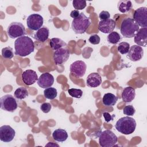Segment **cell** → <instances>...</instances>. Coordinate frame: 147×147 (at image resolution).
Here are the masks:
<instances>
[{"label":"cell","instance_id":"6da1fadb","mask_svg":"<svg viewBox=\"0 0 147 147\" xmlns=\"http://www.w3.org/2000/svg\"><path fill=\"white\" fill-rule=\"evenodd\" d=\"M14 54L16 55L25 57L34 51V42L29 37L22 36L16 40L14 42Z\"/></svg>","mask_w":147,"mask_h":147},{"label":"cell","instance_id":"7a4b0ae2","mask_svg":"<svg viewBox=\"0 0 147 147\" xmlns=\"http://www.w3.org/2000/svg\"><path fill=\"white\" fill-rule=\"evenodd\" d=\"M115 127L117 130L121 133L129 135L134 131L136 127V122L131 117L129 116L123 117L117 121Z\"/></svg>","mask_w":147,"mask_h":147},{"label":"cell","instance_id":"3957f363","mask_svg":"<svg viewBox=\"0 0 147 147\" xmlns=\"http://www.w3.org/2000/svg\"><path fill=\"white\" fill-rule=\"evenodd\" d=\"M139 27L133 18H127L122 22L120 31L124 37L132 38L139 30Z\"/></svg>","mask_w":147,"mask_h":147},{"label":"cell","instance_id":"277c9868","mask_svg":"<svg viewBox=\"0 0 147 147\" xmlns=\"http://www.w3.org/2000/svg\"><path fill=\"white\" fill-rule=\"evenodd\" d=\"M91 24L90 19L83 13H80L78 17L73 19L71 26L75 33L83 34L86 32Z\"/></svg>","mask_w":147,"mask_h":147},{"label":"cell","instance_id":"5b68a950","mask_svg":"<svg viewBox=\"0 0 147 147\" xmlns=\"http://www.w3.org/2000/svg\"><path fill=\"white\" fill-rule=\"evenodd\" d=\"M99 144L102 147H111L118 141L117 136L110 130H106L98 136Z\"/></svg>","mask_w":147,"mask_h":147},{"label":"cell","instance_id":"8992f818","mask_svg":"<svg viewBox=\"0 0 147 147\" xmlns=\"http://www.w3.org/2000/svg\"><path fill=\"white\" fill-rule=\"evenodd\" d=\"M7 34L11 38H18L26 34L24 25L19 22H13L10 23L7 29Z\"/></svg>","mask_w":147,"mask_h":147},{"label":"cell","instance_id":"52a82bcc","mask_svg":"<svg viewBox=\"0 0 147 147\" xmlns=\"http://www.w3.org/2000/svg\"><path fill=\"white\" fill-rule=\"evenodd\" d=\"M1 109L4 111L13 113L18 107L16 99L10 94H7L2 96L0 99Z\"/></svg>","mask_w":147,"mask_h":147},{"label":"cell","instance_id":"ba28073f","mask_svg":"<svg viewBox=\"0 0 147 147\" xmlns=\"http://www.w3.org/2000/svg\"><path fill=\"white\" fill-rule=\"evenodd\" d=\"M133 20L141 28H147V7H140L133 14Z\"/></svg>","mask_w":147,"mask_h":147},{"label":"cell","instance_id":"9c48e42d","mask_svg":"<svg viewBox=\"0 0 147 147\" xmlns=\"http://www.w3.org/2000/svg\"><path fill=\"white\" fill-rule=\"evenodd\" d=\"M43 17L36 13L29 15L26 19V24L29 29L32 30H37L40 29L43 25Z\"/></svg>","mask_w":147,"mask_h":147},{"label":"cell","instance_id":"30bf717a","mask_svg":"<svg viewBox=\"0 0 147 147\" xmlns=\"http://www.w3.org/2000/svg\"><path fill=\"white\" fill-rule=\"evenodd\" d=\"M70 72L74 76L80 78L83 77L86 71L87 65L82 60H77L70 65Z\"/></svg>","mask_w":147,"mask_h":147},{"label":"cell","instance_id":"8fae6325","mask_svg":"<svg viewBox=\"0 0 147 147\" xmlns=\"http://www.w3.org/2000/svg\"><path fill=\"white\" fill-rule=\"evenodd\" d=\"M16 135V131L9 125H3L0 127V140L4 142L11 141Z\"/></svg>","mask_w":147,"mask_h":147},{"label":"cell","instance_id":"7c38bea8","mask_svg":"<svg viewBox=\"0 0 147 147\" xmlns=\"http://www.w3.org/2000/svg\"><path fill=\"white\" fill-rule=\"evenodd\" d=\"M144 55L142 48L138 45H133L127 53V57L132 61H138L140 60Z\"/></svg>","mask_w":147,"mask_h":147},{"label":"cell","instance_id":"4fadbf2b","mask_svg":"<svg viewBox=\"0 0 147 147\" xmlns=\"http://www.w3.org/2000/svg\"><path fill=\"white\" fill-rule=\"evenodd\" d=\"M69 52L65 48H61L53 53V60L56 64H62L65 63L69 57Z\"/></svg>","mask_w":147,"mask_h":147},{"label":"cell","instance_id":"5bb4252c","mask_svg":"<svg viewBox=\"0 0 147 147\" xmlns=\"http://www.w3.org/2000/svg\"><path fill=\"white\" fill-rule=\"evenodd\" d=\"M54 83V78L52 75L48 72L41 74L37 80V84L42 88H47L51 87Z\"/></svg>","mask_w":147,"mask_h":147},{"label":"cell","instance_id":"9a60e30c","mask_svg":"<svg viewBox=\"0 0 147 147\" xmlns=\"http://www.w3.org/2000/svg\"><path fill=\"white\" fill-rule=\"evenodd\" d=\"M115 27V22L113 19L100 20L98 23V29L103 33H111Z\"/></svg>","mask_w":147,"mask_h":147},{"label":"cell","instance_id":"2e32d148","mask_svg":"<svg viewBox=\"0 0 147 147\" xmlns=\"http://www.w3.org/2000/svg\"><path fill=\"white\" fill-rule=\"evenodd\" d=\"M23 82L28 86L33 84L38 80L36 72L32 69H27L23 72L21 75Z\"/></svg>","mask_w":147,"mask_h":147},{"label":"cell","instance_id":"e0dca14e","mask_svg":"<svg viewBox=\"0 0 147 147\" xmlns=\"http://www.w3.org/2000/svg\"><path fill=\"white\" fill-rule=\"evenodd\" d=\"M134 41L139 46L145 47L147 44V28H141L134 36Z\"/></svg>","mask_w":147,"mask_h":147},{"label":"cell","instance_id":"ac0fdd59","mask_svg":"<svg viewBox=\"0 0 147 147\" xmlns=\"http://www.w3.org/2000/svg\"><path fill=\"white\" fill-rule=\"evenodd\" d=\"M102 83V78L97 72H93L88 75L86 79V84L91 88H95L100 86Z\"/></svg>","mask_w":147,"mask_h":147},{"label":"cell","instance_id":"d6986e66","mask_svg":"<svg viewBox=\"0 0 147 147\" xmlns=\"http://www.w3.org/2000/svg\"><path fill=\"white\" fill-rule=\"evenodd\" d=\"M49 35V29L45 26H42L40 29L36 32L33 36V38L40 42H45L48 38Z\"/></svg>","mask_w":147,"mask_h":147},{"label":"cell","instance_id":"ffe728a7","mask_svg":"<svg viewBox=\"0 0 147 147\" xmlns=\"http://www.w3.org/2000/svg\"><path fill=\"white\" fill-rule=\"evenodd\" d=\"M122 100L125 103L131 102L134 100L136 96L135 89L131 87H125L122 92Z\"/></svg>","mask_w":147,"mask_h":147},{"label":"cell","instance_id":"44dd1931","mask_svg":"<svg viewBox=\"0 0 147 147\" xmlns=\"http://www.w3.org/2000/svg\"><path fill=\"white\" fill-rule=\"evenodd\" d=\"M52 137L56 141L62 142L67 140L68 133L64 129H57L53 132Z\"/></svg>","mask_w":147,"mask_h":147},{"label":"cell","instance_id":"7402d4cb","mask_svg":"<svg viewBox=\"0 0 147 147\" xmlns=\"http://www.w3.org/2000/svg\"><path fill=\"white\" fill-rule=\"evenodd\" d=\"M118 100V97L112 93L105 94L102 98L103 104L106 106L113 107Z\"/></svg>","mask_w":147,"mask_h":147},{"label":"cell","instance_id":"603a6c76","mask_svg":"<svg viewBox=\"0 0 147 147\" xmlns=\"http://www.w3.org/2000/svg\"><path fill=\"white\" fill-rule=\"evenodd\" d=\"M49 44L52 49L55 51L67 46V44L63 40L56 37L51 38Z\"/></svg>","mask_w":147,"mask_h":147},{"label":"cell","instance_id":"cb8c5ba5","mask_svg":"<svg viewBox=\"0 0 147 147\" xmlns=\"http://www.w3.org/2000/svg\"><path fill=\"white\" fill-rule=\"evenodd\" d=\"M117 7L120 12L127 13L132 8V3L130 1H119L118 2Z\"/></svg>","mask_w":147,"mask_h":147},{"label":"cell","instance_id":"d4e9b609","mask_svg":"<svg viewBox=\"0 0 147 147\" xmlns=\"http://www.w3.org/2000/svg\"><path fill=\"white\" fill-rule=\"evenodd\" d=\"M14 95L17 99L22 100L26 98L28 96L29 94L26 88L24 87H20L16 90Z\"/></svg>","mask_w":147,"mask_h":147},{"label":"cell","instance_id":"484cf974","mask_svg":"<svg viewBox=\"0 0 147 147\" xmlns=\"http://www.w3.org/2000/svg\"><path fill=\"white\" fill-rule=\"evenodd\" d=\"M57 95V90L53 87H48L44 90V96L50 100H52L55 99Z\"/></svg>","mask_w":147,"mask_h":147},{"label":"cell","instance_id":"4316f807","mask_svg":"<svg viewBox=\"0 0 147 147\" xmlns=\"http://www.w3.org/2000/svg\"><path fill=\"white\" fill-rule=\"evenodd\" d=\"M121 40V37L117 32H112L107 36V40L109 43L112 44H116Z\"/></svg>","mask_w":147,"mask_h":147},{"label":"cell","instance_id":"83f0119b","mask_svg":"<svg viewBox=\"0 0 147 147\" xmlns=\"http://www.w3.org/2000/svg\"><path fill=\"white\" fill-rule=\"evenodd\" d=\"M2 56L4 59H11L14 56L13 48L10 47H6L2 49Z\"/></svg>","mask_w":147,"mask_h":147},{"label":"cell","instance_id":"f1b7e54d","mask_svg":"<svg viewBox=\"0 0 147 147\" xmlns=\"http://www.w3.org/2000/svg\"><path fill=\"white\" fill-rule=\"evenodd\" d=\"M130 44L127 42H121L118 46V51L122 55L126 54L130 49Z\"/></svg>","mask_w":147,"mask_h":147},{"label":"cell","instance_id":"f546056e","mask_svg":"<svg viewBox=\"0 0 147 147\" xmlns=\"http://www.w3.org/2000/svg\"><path fill=\"white\" fill-rule=\"evenodd\" d=\"M86 1L83 0H74L72 1V6L75 10H82L86 6Z\"/></svg>","mask_w":147,"mask_h":147},{"label":"cell","instance_id":"4dcf8cb0","mask_svg":"<svg viewBox=\"0 0 147 147\" xmlns=\"http://www.w3.org/2000/svg\"><path fill=\"white\" fill-rule=\"evenodd\" d=\"M68 92L72 97L78 99L80 98L83 94L82 90L77 88H70L68 90Z\"/></svg>","mask_w":147,"mask_h":147},{"label":"cell","instance_id":"1f68e13d","mask_svg":"<svg viewBox=\"0 0 147 147\" xmlns=\"http://www.w3.org/2000/svg\"><path fill=\"white\" fill-rule=\"evenodd\" d=\"M136 113V109L132 105H127L124 107L123 113L127 116L133 115Z\"/></svg>","mask_w":147,"mask_h":147},{"label":"cell","instance_id":"d6a6232c","mask_svg":"<svg viewBox=\"0 0 147 147\" xmlns=\"http://www.w3.org/2000/svg\"><path fill=\"white\" fill-rule=\"evenodd\" d=\"M100 37L98 34H92L88 38V41L94 45L98 44L100 42Z\"/></svg>","mask_w":147,"mask_h":147},{"label":"cell","instance_id":"836d02e7","mask_svg":"<svg viewBox=\"0 0 147 147\" xmlns=\"http://www.w3.org/2000/svg\"><path fill=\"white\" fill-rule=\"evenodd\" d=\"M52 108V106L49 103L45 102L42 103L40 106V109L44 113H48L51 111V109Z\"/></svg>","mask_w":147,"mask_h":147},{"label":"cell","instance_id":"e575fe53","mask_svg":"<svg viewBox=\"0 0 147 147\" xmlns=\"http://www.w3.org/2000/svg\"><path fill=\"white\" fill-rule=\"evenodd\" d=\"M110 17V14L109 12L107 11H102L99 14V18L100 20H105L109 19Z\"/></svg>","mask_w":147,"mask_h":147},{"label":"cell","instance_id":"d590c367","mask_svg":"<svg viewBox=\"0 0 147 147\" xmlns=\"http://www.w3.org/2000/svg\"><path fill=\"white\" fill-rule=\"evenodd\" d=\"M103 115L104 117V118H105V120L106 122H110V121H113V118L114 117H115V115H111L109 113L107 112H104L103 113Z\"/></svg>","mask_w":147,"mask_h":147},{"label":"cell","instance_id":"8d00e7d4","mask_svg":"<svg viewBox=\"0 0 147 147\" xmlns=\"http://www.w3.org/2000/svg\"><path fill=\"white\" fill-rule=\"evenodd\" d=\"M80 14V12L79 11V10H74L71 11V13H70V16L73 18H75L76 17H78Z\"/></svg>","mask_w":147,"mask_h":147}]
</instances>
